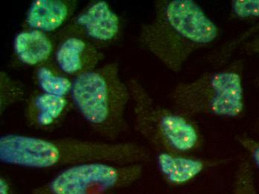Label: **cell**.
I'll return each instance as SVG.
<instances>
[{
	"label": "cell",
	"mask_w": 259,
	"mask_h": 194,
	"mask_svg": "<svg viewBox=\"0 0 259 194\" xmlns=\"http://www.w3.org/2000/svg\"><path fill=\"white\" fill-rule=\"evenodd\" d=\"M151 159L149 149L135 142L45 138L17 133L0 137V162L9 166L48 170L95 162L145 164Z\"/></svg>",
	"instance_id": "1"
},
{
	"label": "cell",
	"mask_w": 259,
	"mask_h": 194,
	"mask_svg": "<svg viewBox=\"0 0 259 194\" xmlns=\"http://www.w3.org/2000/svg\"><path fill=\"white\" fill-rule=\"evenodd\" d=\"M154 7V17L140 26L139 43L174 73H180L194 53L212 46L222 34L194 0H157Z\"/></svg>",
	"instance_id": "2"
},
{
	"label": "cell",
	"mask_w": 259,
	"mask_h": 194,
	"mask_svg": "<svg viewBox=\"0 0 259 194\" xmlns=\"http://www.w3.org/2000/svg\"><path fill=\"white\" fill-rule=\"evenodd\" d=\"M70 98L87 125L105 140L118 141L128 131L126 112L131 93L118 63H107L74 79Z\"/></svg>",
	"instance_id": "3"
},
{
	"label": "cell",
	"mask_w": 259,
	"mask_h": 194,
	"mask_svg": "<svg viewBox=\"0 0 259 194\" xmlns=\"http://www.w3.org/2000/svg\"><path fill=\"white\" fill-rule=\"evenodd\" d=\"M244 64L235 60L190 81L177 84L169 94L171 108L194 118L200 115L241 119L245 114Z\"/></svg>",
	"instance_id": "4"
},
{
	"label": "cell",
	"mask_w": 259,
	"mask_h": 194,
	"mask_svg": "<svg viewBox=\"0 0 259 194\" xmlns=\"http://www.w3.org/2000/svg\"><path fill=\"white\" fill-rule=\"evenodd\" d=\"M127 83L134 129L154 152L196 154L203 149L204 135L194 118L158 103L137 79Z\"/></svg>",
	"instance_id": "5"
},
{
	"label": "cell",
	"mask_w": 259,
	"mask_h": 194,
	"mask_svg": "<svg viewBox=\"0 0 259 194\" xmlns=\"http://www.w3.org/2000/svg\"><path fill=\"white\" fill-rule=\"evenodd\" d=\"M144 164L95 162L65 167L31 194H107L127 188L142 179Z\"/></svg>",
	"instance_id": "6"
},
{
	"label": "cell",
	"mask_w": 259,
	"mask_h": 194,
	"mask_svg": "<svg viewBox=\"0 0 259 194\" xmlns=\"http://www.w3.org/2000/svg\"><path fill=\"white\" fill-rule=\"evenodd\" d=\"M123 33L124 23L119 14L107 1L95 0L75 14L55 36H78L102 49L120 41Z\"/></svg>",
	"instance_id": "7"
},
{
	"label": "cell",
	"mask_w": 259,
	"mask_h": 194,
	"mask_svg": "<svg viewBox=\"0 0 259 194\" xmlns=\"http://www.w3.org/2000/svg\"><path fill=\"white\" fill-rule=\"evenodd\" d=\"M156 153L158 173L169 187H184L208 170L228 165L233 158L200 157L197 154L168 152Z\"/></svg>",
	"instance_id": "8"
},
{
	"label": "cell",
	"mask_w": 259,
	"mask_h": 194,
	"mask_svg": "<svg viewBox=\"0 0 259 194\" xmlns=\"http://www.w3.org/2000/svg\"><path fill=\"white\" fill-rule=\"evenodd\" d=\"M56 38L58 45L54 61L58 68L73 80L97 68L104 59L102 49L86 39L73 35Z\"/></svg>",
	"instance_id": "9"
},
{
	"label": "cell",
	"mask_w": 259,
	"mask_h": 194,
	"mask_svg": "<svg viewBox=\"0 0 259 194\" xmlns=\"http://www.w3.org/2000/svg\"><path fill=\"white\" fill-rule=\"evenodd\" d=\"M73 108L70 97L52 95L35 90L25 101V121L34 130L52 132L64 123Z\"/></svg>",
	"instance_id": "10"
},
{
	"label": "cell",
	"mask_w": 259,
	"mask_h": 194,
	"mask_svg": "<svg viewBox=\"0 0 259 194\" xmlns=\"http://www.w3.org/2000/svg\"><path fill=\"white\" fill-rule=\"evenodd\" d=\"M76 0H34L27 10L23 29H35L47 34L61 31L76 14Z\"/></svg>",
	"instance_id": "11"
},
{
	"label": "cell",
	"mask_w": 259,
	"mask_h": 194,
	"mask_svg": "<svg viewBox=\"0 0 259 194\" xmlns=\"http://www.w3.org/2000/svg\"><path fill=\"white\" fill-rule=\"evenodd\" d=\"M58 41L54 34L35 29H23L13 42L14 58L21 65L36 67L54 59Z\"/></svg>",
	"instance_id": "12"
},
{
	"label": "cell",
	"mask_w": 259,
	"mask_h": 194,
	"mask_svg": "<svg viewBox=\"0 0 259 194\" xmlns=\"http://www.w3.org/2000/svg\"><path fill=\"white\" fill-rule=\"evenodd\" d=\"M33 80L37 90L59 97H70L73 79L58 68L54 60L36 67Z\"/></svg>",
	"instance_id": "13"
},
{
	"label": "cell",
	"mask_w": 259,
	"mask_h": 194,
	"mask_svg": "<svg viewBox=\"0 0 259 194\" xmlns=\"http://www.w3.org/2000/svg\"><path fill=\"white\" fill-rule=\"evenodd\" d=\"M26 87L7 72H0V116L14 105L26 101Z\"/></svg>",
	"instance_id": "14"
},
{
	"label": "cell",
	"mask_w": 259,
	"mask_h": 194,
	"mask_svg": "<svg viewBox=\"0 0 259 194\" xmlns=\"http://www.w3.org/2000/svg\"><path fill=\"white\" fill-rule=\"evenodd\" d=\"M231 194H259L254 166L249 158H243L237 165Z\"/></svg>",
	"instance_id": "15"
},
{
	"label": "cell",
	"mask_w": 259,
	"mask_h": 194,
	"mask_svg": "<svg viewBox=\"0 0 259 194\" xmlns=\"http://www.w3.org/2000/svg\"><path fill=\"white\" fill-rule=\"evenodd\" d=\"M258 31L259 21L255 23L252 27L246 30L244 33H241L238 37L230 42L226 43L215 52L210 54L208 56V61L215 67H219L225 65L227 63L230 62V58L233 56L235 50H237L238 47H241L244 42Z\"/></svg>",
	"instance_id": "16"
},
{
	"label": "cell",
	"mask_w": 259,
	"mask_h": 194,
	"mask_svg": "<svg viewBox=\"0 0 259 194\" xmlns=\"http://www.w3.org/2000/svg\"><path fill=\"white\" fill-rule=\"evenodd\" d=\"M230 16L239 21L259 20V0H233L230 3Z\"/></svg>",
	"instance_id": "17"
},
{
	"label": "cell",
	"mask_w": 259,
	"mask_h": 194,
	"mask_svg": "<svg viewBox=\"0 0 259 194\" xmlns=\"http://www.w3.org/2000/svg\"><path fill=\"white\" fill-rule=\"evenodd\" d=\"M235 141L245 151L254 167L259 170V139L246 133L236 134Z\"/></svg>",
	"instance_id": "18"
},
{
	"label": "cell",
	"mask_w": 259,
	"mask_h": 194,
	"mask_svg": "<svg viewBox=\"0 0 259 194\" xmlns=\"http://www.w3.org/2000/svg\"><path fill=\"white\" fill-rule=\"evenodd\" d=\"M241 50L246 54L259 56V31L241 46Z\"/></svg>",
	"instance_id": "19"
},
{
	"label": "cell",
	"mask_w": 259,
	"mask_h": 194,
	"mask_svg": "<svg viewBox=\"0 0 259 194\" xmlns=\"http://www.w3.org/2000/svg\"><path fill=\"white\" fill-rule=\"evenodd\" d=\"M0 194H20L13 181L7 175L0 176Z\"/></svg>",
	"instance_id": "20"
},
{
	"label": "cell",
	"mask_w": 259,
	"mask_h": 194,
	"mask_svg": "<svg viewBox=\"0 0 259 194\" xmlns=\"http://www.w3.org/2000/svg\"><path fill=\"white\" fill-rule=\"evenodd\" d=\"M255 85H256L257 88H258L259 91V74L257 75L256 80H255ZM254 129H255V132H259V112L258 117H257L256 120H255Z\"/></svg>",
	"instance_id": "21"
},
{
	"label": "cell",
	"mask_w": 259,
	"mask_h": 194,
	"mask_svg": "<svg viewBox=\"0 0 259 194\" xmlns=\"http://www.w3.org/2000/svg\"><path fill=\"white\" fill-rule=\"evenodd\" d=\"M107 194H114V193H107Z\"/></svg>",
	"instance_id": "22"
}]
</instances>
